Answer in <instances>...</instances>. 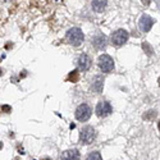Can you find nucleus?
<instances>
[{"label":"nucleus","instance_id":"nucleus-5","mask_svg":"<svg viewBox=\"0 0 160 160\" xmlns=\"http://www.w3.org/2000/svg\"><path fill=\"white\" fill-rule=\"evenodd\" d=\"M128 37H129V35L126 30H118L112 35V42L115 46H122L128 41Z\"/></svg>","mask_w":160,"mask_h":160},{"label":"nucleus","instance_id":"nucleus-8","mask_svg":"<svg viewBox=\"0 0 160 160\" xmlns=\"http://www.w3.org/2000/svg\"><path fill=\"white\" fill-rule=\"evenodd\" d=\"M78 68H80L82 72H86V70L90 69V67H91V59H90V56H88L87 54H81L80 55V58H78Z\"/></svg>","mask_w":160,"mask_h":160},{"label":"nucleus","instance_id":"nucleus-21","mask_svg":"<svg viewBox=\"0 0 160 160\" xmlns=\"http://www.w3.org/2000/svg\"><path fill=\"white\" fill-rule=\"evenodd\" d=\"M0 76H3V69L0 68Z\"/></svg>","mask_w":160,"mask_h":160},{"label":"nucleus","instance_id":"nucleus-10","mask_svg":"<svg viewBox=\"0 0 160 160\" xmlns=\"http://www.w3.org/2000/svg\"><path fill=\"white\" fill-rule=\"evenodd\" d=\"M92 91L96 92V94H100L102 92V88H104V78L101 76H96L92 81Z\"/></svg>","mask_w":160,"mask_h":160},{"label":"nucleus","instance_id":"nucleus-9","mask_svg":"<svg viewBox=\"0 0 160 160\" xmlns=\"http://www.w3.org/2000/svg\"><path fill=\"white\" fill-rule=\"evenodd\" d=\"M81 155H80V151L73 149V150H67L64 151L62 156H60V160H80Z\"/></svg>","mask_w":160,"mask_h":160},{"label":"nucleus","instance_id":"nucleus-2","mask_svg":"<svg viewBox=\"0 0 160 160\" xmlns=\"http://www.w3.org/2000/svg\"><path fill=\"white\" fill-rule=\"evenodd\" d=\"M99 67L102 72L105 73H110L114 69V62H113L112 56L108 54H102L99 56Z\"/></svg>","mask_w":160,"mask_h":160},{"label":"nucleus","instance_id":"nucleus-11","mask_svg":"<svg viewBox=\"0 0 160 160\" xmlns=\"http://www.w3.org/2000/svg\"><path fill=\"white\" fill-rule=\"evenodd\" d=\"M92 44H94V46L97 50H102V49L106 48V37L104 36V35H97V36L94 37V40H92Z\"/></svg>","mask_w":160,"mask_h":160},{"label":"nucleus","instance_id":"nucleus-20","mask_svg":"<svg viewBox=\"0 0 160 160\" xmlns=\"http://www.w3.org/2000/svg\"><path fill=\"white\" fill-rule=\"evenodd\" d=\"M3 149V142H0V150Z\"/></svg>","mask_w":160,"mask_h":160},{"label":"nucleus","instance_id":"nucleus-1","mask_svg":"<svg viewBox=\"0 0 160 160\" xmlns=\"http://www.w3.org/2000/svg\"><path fill=\"white\" fill-rule=\"evenodd\" d=\"M65 38H67V41H68L70 45H73V46H80L81 44H82L85 36H83V32L81 31L80 28L72 27L70 30H68V32H67Z\"/></svg>","mask_w":160,"mask_h":160},{"label":"nucleus","instance_id":"nucleus-6","mask_svg":"<svg viewBox=\"0 0 160 160\" xmlns=\"http://www.w3.org/2000/svg\"><path fill=\"white\" fill-rule=\"evenodd\" d=\"M113 112V108L112 105H110V102L108 101H100L96 106V115L100 117V118H105V117H108L112 114Z\"/></svg>","mask_w":160,"mask_h":160},{"label":"nucleus","instance_id":"nucleus-15","mask_svg":"<svg viewBox=\"0 0 160 160\" xmlns=\"http://www.w3.org/2000/svg\"><path fill=\"white\" fill-rule=\"evenodd\" d=\"M155 117H156V112H155V110H150V112H147L146 114L144 115V118L147 119V120H150V119H154Z\"/></svg>","mask_w":160,"mask_h":160},{"label":"nucleus","instance_id":"nucleus-12","mask_svg":"<svg viewBox=\"0 0 160 160\" xmlns=\"http://www.w3.org/2000/svg\"><path fill=\"white\" fill-rule=\"evenodd\" d=\"M91 5H92V9H94L95 12L101 13L105 10L106 5H108V1H106V0H92Z\"/></svg>","mask_w":160,"mask_h":160},{"label":"nucleus","instance_id":"nucleus-16","mask_svg":"<svg viewBox=\"0 0 160 160\" xmlns=\"http://www.w3.org/2000/svg\"><path fill=\"white\" fill-rule=\"evenodd\" d=\"M142 49L146 51L147 55H151V54H152V49H151V46L149 45L147 42H144V44H142Z\"/></svg>","mask_w":160,"mask_h":160},{"label":"nucleus","instance_id":"nucleus-13","mask_svg":"<svg viewBox=\"0 0 160 160\" xmlns=\"http://www.w3.org/2000/svg\"><path fill=\"white\" fill-rule=\"evenodd\" d=\"M68 80H69L72 83L78 82V80H80V72H78L77 69L72 70V72H70V73L68 74Z\"/></svg>","mask_w":160,"mask_h":160},{"label":"nucleus","instance_id":"nucleus-22","mask_svg":"<svg viewBox=\"0 0 160 160\" xmlns=\"http://www.w3.org/2000/svg\"><path fill=\"white\" fill-rule=\"evenodd\" d=\"M158 127H159V131H160V122H159V124H158Z\"/></svg>","mask_w":160,"mask_h":160},{"label":"nucleus","instance_id":"nucleus-4","mask_svg":"<svg viewBox=\"0 0 160 160\" xmlns=\"http://www.w3.org/2000/svg\"><path fill=\"white\" fill-rule=\"evenodd\" d=\"M91 114H92V109L87 104H81L76 109V118L80 122H86V120H88Z\"/></svg>","mask_w":160,"mask_h":160},{"label":"nucleus","instance_id":"nucleus-3","mask_svg":"<svg viewBox=\"0 0 160 160\" xmlns=\"http://www.w3.org/2000/svg\"><path fill=\"white\" fill-rule=\"evenodd\" d=\"M96 138V131L92 127L87 126L85 127L82 131H81V134H80V140L82 144L85 145H88V144H92Z\"/></svg>","mask_w":160,"mask_h":160},{"label":"nucleus","instance_id":"nucleus-19","mask_svg":"<svg viewBox=\"0 0 160 160\" xmlns=\"http://www.w3.org/2000/svg\"><path fill=\"white\" fill-rule=\"evenodd\" d=\"M142 3H144L145 5H149L150 4V0H142Z\"/></svg>","mask_w":160,"mask_h":160},{"label":"nucleus","instance_id":"nucleus-17","mask_svg":"<svg viewBox=\"0 0 160 160\" xmlns=\"http://www.w3.org/2000/svg\"><path fill=\"white\" fill-rule=\"evenodd\" d=\"M0 110H1L3 113H10L12 112V108H10V105H1V108H0Z\"/></svg>","mask_w":160,"mask_h":160},{"label":"nucleus","instance_id":"nucleus-14","mask_svg":"<svg viewBox=\"0 0 160 160\" xmlns=\"http://www.w3.org/2000/svg\"><path fill=\"white\" fill-rule=\"evenodd\" d=\"M86 160H101V155H100V152H97V151L90 152Z\"/></svg>","mask_w":160,"mask_h":160},{"label":"nucleus","instance_id":"nucleus-18","mask_svg":"<svg viewBox=\"0 0 160 160\" xmlns=\"http://www.w3.org/2000/svg\"><path fill=\"white\" fill-rule=\"evenodd\" d=\"M26 76H27V72H26V70H22V73L19 74V77H21V78H24Z\"/></svg>","mask_w":160,"mask_h":160},{"label":"nucleus","instance_id":"nucleus-7","mask_svg":"<svg viewBox=\"0 0 160 160\" xmlns=\"http://www.w3.org/2000/svg\"><path fill=\"white\" fill-rule=\"evenodd\" d=\"M152 24H154V19L151 18L150 16H146V14H144V16L140 18V22H138V27H140V30L142 32H149L151 30Z\"/></svg>","mask_w":160,"mask_h":160},{"label":"nucleus","instance_id":"nucleus-23","mask_svg":"<svg viewBox=\"0 0 160 160\" xmlns=\"http://www.w3.org/2000/svg\"><path fill=\"white\" fill-rule=\"evenodd\" d=\"M42 160H51V159H48V158H46V159H42Z\"/></svg>","mask_w":160,"mask_h":160}]
</instances>
